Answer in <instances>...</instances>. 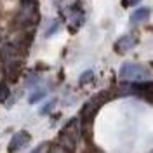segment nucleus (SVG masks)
I'll list each match as a JSON object with an SVG mask.
<instances>
[{"label":"nucleus","mask_w":153,"mask_h":153,"mask_svg":"<svg viewBox=\"0 0 153 153\" xmlns=\"http://www.w3.org/2000/svg\"><path fill=\"white\" fill-rule=\"evenodd\" d=\"M80 137V127H78V118L68 120V124L63 127V131L59 132V144L66 150L73 152L76 148V141Z\"/></svg>","instance_id":"nucleus-2"},{"label":"nucleus","mask_w":153,"mask_h":153,"mask_svg":"<svg viewBox=\"0 0 153 153\" xmlns=\"http://www.w3.org/2000/svg\"><path fill=\"white\" fill-rule=\"evenodd\" d=\"M44 150H49V144H42V146H38V148H35V152H44Z\"/></svg>","instance_id":"nucleus-16"},{"label":"nucleus","mask_w":153,"mask_h":153,"mask_svg":"<svg viewBox=\"0 0 153 153\" xmlns=\"http://www.w3.org/2000/svg\"><path fill=\"white\" fill-rule=\"evenodd\" d=\"M92 78H94V71H92V70H87V71L82 73L80 80H78V84H80V85H84V84H87V82H91Z\"/></svg>","instance_id":"nucleus-11"},{"label":"nucleus","mask_w":153,"mask_h":153,"mask_svg":"<svg viewBox=\"0 0 153 153\" xmlns=\"http://www.w3.org/2000/svg\"><path fill=\"white\" fill-rule=\"evenodd\" d=\"M139 2H141V0H122V5H124L125 9H127V7H132V5H137Z\"/></svg>","instance_id":"nucleus-15"},{"label":"nucleus","mask_w":153,"mask_h":153,"mask_svg":"<svg viewBox=\"0 0 153 153\" xmlns=\"http://www.w3.org/2000/svg\"><path fill=\"white\" fill-rule=\"evenodd\" d=\"M9 94H10L9 84H7L5 80H2V82H0V103L7 101V97H9Z\"/></svg>","instance_id":"nucleus-10"},{"label":"nucleus","mask_w":153,"mask_h":153,"mask_svg":"<svg viewBox=\"0 0 153 153\" xmlns=\"http://www.w3.org/2000/svg\"><path fill=\"white\" fill-rule=\"evenodd\" d=\"M150 66L141 63H124L118 70V76L122 80H146L150 78Z\"/></svg>","instance_id":"nucleus-3"},{"label":"nucleus","mask_w":153,"mask_h":153,"mask_svg":"<svg viewBox=\"0 0 153 153\" xmlns=\"http://www.w3.org/2000/svg\"><path fill=\"white\" fill-rule=\"evenodd\" d=\"M137 44V38L136 35H124V37H120L117 42H115V52H118V54H125V52H129L131 49H134V45Z\"/></svg>","instance_id":"nucleus-6"},{"label":"nucleus","mask_w":153,"mask_h":153,"mask_svg":"<svg viewBox=\"0 0 153 153\" xmlns=\"http://www.w3.org/2000/svg\"><path fill=\"white\" fill-rule=\"evenodd\" d=\"M150 14H152V9H150V7H139L136 12H132V16H131V19H129V23H131L132 26L139 25V23H144L146 19L150 18Z\"/></svg>","instance_id":"nucleus-7"},{"label":"nucleus","mask_w":153,"mask_h":153,"mask_svg":"<svg viewBox=\"0 0 153 153\" xmlns=\"http://www.w3.org/2000/svg\"><path fill=\"white\" fill-rule=\"evenodd\" d=\"M19 71H21V66L18 65V61L16 63H12L9 66V75H7V80L9 82H16L19 78Z\"/></svg>","instance_id":"nucleus-8"},{"label":"nucleus","mask_w":153,"mask_h":153,"mask_svg":"<svg viewBox=\"0 0 153 153\" xmlns=\"http://www.w3.org/2000/svg\"><path fill=\"white\" fill-rule=\"evenodd\" d=\"M56 101H57V99H51V101H49L47 105H44L42 108H40V113H42V115H47L49 111H51V110L54 108V105H56Z\"/></svg>","instance_id":"nucleus-12"},{"label":"nucleus","mask_w":153,"mask_h":153,"mask_svg":"<svg viewBox=\"0 0 153 153\" xmlns=\"http://www.w3.org/2000/svg\"><path fill=\"white\" fill-rule=\"evenodd\" d=\"M108 99H110V94L108 92H97V94H94L84 105L82 111H80V122H82L80 132H84V136L87 134V131L91 132V127H92V122H94V118H96L97 110L105 105Z\"/></svg>","instance_id":"nucleus-1"},{"label":"nucleus","mask_w":153,"mask_h":153,"mask_svg":"<svg viewBox=\"0 0 153 153\" xmlns=\"http://www.w3.org/2000/svg\"><path fill=\"white\" fill-rule=\"evenodd\" d=\"M70 12H71V23L68 28H70V33H76L78 28H82L85 23V12L82 7V0H75L70 5Z\"/></svg>","instance_id":"nucleus-4"},{"label":"nucleus","mask_w":153,"mask_h":153,"mask_svg":"<svg viewBox=\"0 0 153 153\" xmlns=\"http://www.w3.org/2000/svg\"><path fill=\"white\" fill-rule=\"evenodd\" d=\"M30 141H31V136H30L28 131H19V132H16L12 136L7 150H9V152H19V150L26 148Z\"/></svg>","instance_id":"nucleus-5"},{"label":"nucleus","mask_w":153,"mask_h":153,"mask_svg":"<svg viewBox=\"0 0 153 153\" xmlns=\"http://www.w3.org/2000/svg\"><path fill=\"white\" fill-rule=\"evenodd\" d=\"M45 96H47V91H45V89H40V91H35V92H33V94L30 96V105H37L38 101H42V99H44V97H45Z\"/></svg>","instance_id":"nucleus-9"},{"label":"nucleus","mask_w":153,"mask_h":153,"mask_svg":"<svg viewBox=\"0 0 153 153\" xmlns=\"http://www.w3.org/2000/svg\"><path fill=\"white\" fill-rule=\"evenodd\" d=\"M21 2V7L23 9H28V7H37L38 0H19Z\"/></svg>","instance_id":"nucleus-13"},{"label":"nucleus","mask_w":153,"mask_h":153,"mask_svg":"<svg viewBox=\"0 0 153 153\" xmlns=\"http://www.w3.org/2000/svg\"><path fill=\"white\" fill-rule=\"evenodd\" d=\"M57 30H59V21H57V23H54V25H52V26H51V28L47 30V33H45V37H52V35L56 33Z\"/></svg>","instance_id":"nucleus-14"}]
</instances>
